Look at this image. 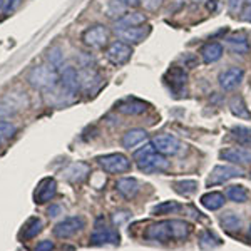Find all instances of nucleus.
<instances>
[{"label": "nucleus", "mask_w": 251, "mask_h": 251, "mask_svg": "<svg viewBox=\"0 0 251 251\" xmlns=\"http://www.w3.org/2000/svg\"><path fill=\"white\" fill-rule=\"evenodd\" d=\"M191 233V225L181 220H166L151 225L144 233L146 240L169 243L173 240H184Z\"/></svg>", "instance_id": "obj_1"}, {"label": "nucleus", "mask_w": 251, "mask_h": 251, "mask_svg": "<svg viewBox=\"0 0 251 251\" xmlns=\"http://www.w3.org/2000/svg\"><path fill=\"white\" fill-rule=\"evenodd\" d=\"M134 161L137 163V168H139L141 171L149 173V174L161 173V171L169 169V161L156 151L152 143L144 144L141 149L134 151Z\"/></svg>", "instance_id": "obj_2"}, {"label": "nucleus", "mask_w": 251, "mask_h": 251, "mask_svg": "<svg viewBox=\"0 0 251 251\" xmlns=\"http://www.w3.org/2000/svg\"><path fill=\"white\" fill-rule=\"evenodd\" d=\"M27 80H29L32 87L50 91V89L57 87L60 75L57 72V67L54 66H37L29 72Z\"/></svg>", "instance_id": "obj_3"}, {"label": "nucleus", "mask_w": 251, "mask_h": 251, "mask_svg": "<svg viewBox=\"0 0 251 251\" xmlns=\"http://www.w3.org/2000/svg\"><path fill=\"white\" fill-rule=\"evenodd\" d=\"M97 164L109 174H121L131 169V161L127 156L121 154V152H112V154H104L97 157Z\"/></svg>", "instance_id": "obj_4"}, {"label": "nucleus", "mask_w": 251, "mask_h": 251, "mask_svg": "<svg viewBox=\"0 0 251 251\" xmlns=\"http://www.w3.org/2000/svg\"><path fill=\"white\" fill-rule=\"evenodd\" d=\"M151 143L154 146L156 151L163 156H174L181 151V148H183L181 141L173 134H157L152 137Z\"/></svg>", "instance_id": "obj_5"}, {"label": "nucleus", "mask_w": 251, "mask_h": 251, "mask_svg": "<svg viewBox=\"0 0 251 251\" xmlns=\"http://www.w3.org/2000/svg\"><path fill=\"white\" fill-rule=\"evenodd\" d=\"M132 55V47L129 44L123 42V40H116L106 50V59L114 66H124Z\"/></svg>", "instance_id": "obj_6"}, {"label": "nucleus", "mask_w": 251, "mask_h": 251, "mask_svg": "<svg viewBox=\"0 0 251 251\" xmlns=\"http://www.w3.org/2000/svg\"><path fill=\"white\" fill-rule=\"evenodd\" d=\"M166 84L169 86V89L174 92V96H183L186 92V84H188V74H186L184 69L174 66L166 72L164 75Z\"/></svg>", "instance_id": "obj_7"}, {"label": "nucleus", "mask_w": 251, "mask_h": 251, "mask_svg": "<svg viewBox=\"0 0 251 251\" xmlns=\"http://www.w3.org/2000/svg\"><path fill=\"white\" fill-rule=\"evenodd\" d=\"M109 40V32L104 25H92L82 34V42L91 49H102Z\"/></svg>", "instance_id": "obj_8"}, {"label": "nucleus", "mask_w": 251, "mask_h": 251, "mask_svg": "<svg viewBox=\"0 0 251 251\" xmlns=\"http://www.w3.org/2000/svg\"><path fill=\"white\" fill-rule=\"evenodd\" d=\"M84 225H86V221H84L82 216L66 218V220L60 221L59 225H55L54 234L57 238H62V240H66V238H71V236H74V234H77L80 229L84 228Z\"/></svg>", "instance_id": "obj_9"}, {"label": "nucleus", "mask_w": 251, "mask_h": 251, "mask_svg": "<svg viewBox=\"0 0 251 251\" xmlns=\"http://www.w3.org/2000/svg\"><path fill=\"white\" fill-rule=\"evenodd\" d=\"M243 169L236 168V166H216L213 169L211 174H209V179H208V184H221V183H226V181L233 179V177H240L243 176Z\"/></svg>", "instance_id": "obj_10"}, {"label": "nucleus", "mask_w": 251, "mask_h": 251, "mask_svg": "<svg viewBox=\"0 0 251 251\" xmlns=\"http://www.w3.org/2000/svg\"><path fill=\"white\" fill-rule=\"evenodd\" d=\"M79 80H80V91L84 92H94L102 84V77H100V74L94 67H84L79 72Z\"/></svg>", "instance_id": "obj_11"}, {"label": "nucleus", "mask_w": 251, "mask_h": 251, "mask_svg": "<svg viewBox=\"0 0 251 251\" xmlns=\"http://www.w3.org/2000/svg\"><path fill=\"white\" fill-rule=\"evenodd\" d=\"M117 39L123 40L126 44H139L148 37L149 32H151V27L144 25V27H129V29H121V30H114Z\"/></svg>", "instance_id": "obj_12"}, {"label": "nucleus", "mask_w": 251, "mask_h": 251, "mask_svg": "<svg viewBox=\"0 0 251 251\" xmlns=\"http://www.w3.org/2000/svg\"><path fill=\"white\" fill-rule=\"evenodd\" d=\"M243 75H245V72H243L241 67H228L226 71L221 72L218 80H220L223 91H233L241 84Z\"/></svg>", "instance_id": "obj_13"}, {"label": "nucleus", "mask_w": 251, "mask_h": 251, "mask_svg": "<svg viewBox=\"0 0 251 251\" xmlns=\"http://www.w3.org/2000/svg\"><path fill=\"white\" fill-rule=\"evenodd\" d=\"M119 233L116 231L114 228H107L106 225L99 226L96 225V231L91 236V243L92 245H117L119 243Z\"/></svg>", "instance_id": "obj_14"}, {"label": "nucleus", "mask_w": 251, "mask_h": 251, "mask_svg": "<svg viewBox=\"0 0 251 251\" xmlns=\"http://www.w3.org/2000/svg\"><path fill=\"white\" fill-rule=\"evenodd\" d=\"M89 174H91V168L86 163H72L64 169V177H66L69 183H74V184L86 181Z\"/></svg>", "instance_id": "obj_15"}, {"label": "nucleus", "mask_w": 251, "mask_h": 251, "mask_svg": "<svg viewBox=\"0 0 251 251\" xmlns=\"http://www.w3.org/2000/svg\"><path fill=\"white\" fill-rule=\"evenodd\" d=\"M55 194H57V183L52 177H46L40 181L37 191H35V203H47V201L54 200Z\"/></svg>", "instance_id": "obj_16"}, {"label": "nucleus", "mask_w": 251, "mask_h": 251, "mask_svg": "<svg viewBox=\"0 0 251 251\" xmlns=\"http://www.w3.org/2000/svg\"><path fill=\"white\" fill-rule=\"evenodd\" d=\"M220 156L225 161H229L233 164H250L251 163V151L245 148H228L223 149Z\"/></svg>", "instance_id": "obj_17"}, {"label": "nucleus", "mask_w": 251, "mask_h": 251, "mask_svg": "<svg viewBox=\"0 0 251 251\" xmlns=\"http://www.w3.org/2000/svg\"><path fill=\"white\" fill-rule=\"evenodd\" d=\"M117 111L121 114H126V116H137V114H143L148 109V104L143 102V100L136 99V97H127V99L121 100L119 104L116 106Z\"/></svg>", "instance_id": "obj_18"}, {"label": "nucleus", "mask_w": 251, "mask_h": 251, "mask_svg": "<svg viewBox=\"0 0 251 251\" xmlns=\"http://www.w3.org/2000/svg\"><path fill=\"white\" fill-rule=\"evenodd\" d=\"M60 86L67 89L72 94H77L80 89V80H79V72L74 67H66L60 72Z\"/></svg>", "instance_id": "obj_19"}, {"label": "nucleus", "mask_w": 251, "mask_h": 251, "mask_svg": "<svg viewBox=\"0 0 251 251\" xmlns=\"http://www.w3.org/2000/svg\"><path fill=\"white\" fill-rule=\"evenodd\" d=\"M146 24V15L143 12H131V14H124L119 17L114 24V30L129 29V27H139Z\"/></svg>", "instance_id": "obj_20"}, {"label": "nucleus", "mask_w": 251, "mask_h": 251, "mask_svg": "<svg viewBox=\"0 0 251 251\" xmlns=\"http://www.w3.org/2000/svg\"><path fill=\"white\" fill-rule=\"evenodd\" d=\"M116 188L124 198L131 200V198H134L136 194L139 193L141 186H139V183H137V179H134V177H123V179H119L116 183Z\"/></svg>", "instance_id": "obj_21"}, {"label": "nucleus", "mask_w": 251, "mask_h": 251, "mask_svg": "<svg viewBox=\"0 0 251 251\" xmlns=\"http://www.w3.org/2000/svg\"><path fill=\"white\" fill-rule=\"evenodd\" d=\"M146 139H148V132L144 129H131L123 136V146L126 149H132L137 144L144 143Z\"/></svg>", "instance_id": "obj_22"}, {"label": "nucleus", "mask_w": 251, "mask_h": 251, "mask_svg": "<svg viewBox=\"0 0 251 251\" xmlns=\"http://www.w3.org/2000/svg\"><path fill=\"white\" fill-rule=\"evenodd\" d=\"M223 55V46L218 42H208L201 49V57L206 64H213L216 60H220Z\"/></svg>", "instance_id": "obj_23"}, {"label": "nucleus", "mask_w": 251, "mask_h": 251, "mask_svg": "<svg viewBox=\"0 0 251 251\" xmlns=\"http://www.w3.org/2000/svg\"><path fill=\"white\" fill-rule=\"evenodd\" d=\"M225 194H221V193H216V191H213V193H206L201 196V204L204 206L206 209H209V211H216V209H220L225 206Z\"/></svg>", "instance_id": "obj_24"}, {"label": "nucleus", "mask_w": 251, "mask_h": 251, "mask_svg": "<svg viewBox=\"0 0 251 251\" xmlns=\"http://www.w3.org/2000/svg\"><path fill=\"white\" fill-rule=\"evenodd\" d=\"M228 47L236 54H248L250 50V44L245 34H234L228 37Z\"/></svg>", "instance_id": "obj_25"}, {"label": "nucleus", "mask_w": 251, "mask_h": 251, "mask_svg": "<svg viewBox=\"0 0 251 251\" xmlns=\"http://www.w3.org/2000/svg\"><path fill=\"white\" fill-rule=\"evenodd\" d=\"M241 225H243L241 218L234 213H228L221 218V226L226 233H238L241 229Z\"/></svg>", "instance_id": "obj_26"}, {"label": "nucleus", "mask_w": 251, "mask_h": 251, "mask_svg": "<svg viewBox=\"0 0 251 251\" xmlns=\"http://www.w3.org/2000/svg\"><path fill=\"white\" fill-rule=\"evenodd\" d=\"M226 198L233 203H246L248 201V191H246L245 186L234 184L226 189Z\"/></svg>", "instance_id": "obj_27"}, {"label": "nucleus", "mask_w": 251, "mask_h": 251, "mask_svg": "<svg viewBox=\"0 0 251 251\" xmlns=\"http://www.w3.org/2000/svg\"><path fill=\"white\" fill-rule=\"evenodd\" d=\"M229 109H231V112L236 117H241V119H250L251 114L248 111V107H246L245 100H243V97H233L231 102H229Z\"/></svg>", "instance_id": "obj_28"}, {"label": "nucleus", "mask_w": 251, "mask_h": 251, "mask_svg": "<svg viewBox=\"0 0 251 251\" xmlns=\"http://www.w3.org/2000/svg\"><path fill=\"white\" fill-rule=\"evenodd\" d=\"M42 231V220H39V218H30L29 223L25 225V228H24V238L25 240H30V238H35L37 234Z\"/></svg>", "instance_id": "obj_29"}, {"label": "nucleus", "mask_w": 251, "mask_h": 251, "mask_svg": "<svg viewBox=\"0 0 251 251\" xmlns=\"http://www.w3.org/2000/svg\"><path fill=\"white\" fill-rule=\"evenodd\" d=\"M174 189H176V193L183 194V196H191V194L196 193L198 183H196L194 179L177 181V183H174Z\"/></svg>", "instance_id": "obj_30"}, {"label": "nucleus", "mask_w": 251, "mask_h": 251, "mask_svg": "<svg viewBox=\"0 0 251 251\" xmlns=\"http://www.w3.org/2000/svg\"><path fill=\"white\" fill-rule=\"evenodd\" d=\"M221 245V240L218 236H214L211 231H204L200 236V246L203 250H214Z\"/></svg>", "instance_id": "obj_31"}, {"label": "nucleus", "mask_w": 251, "mask_h": 251, "mask_svg": "<svg viewBox=\"0 0 251 251\" xmlns=\"http://www.w3.org/2000/svg\"><path fill=\"white\" fill-rule=\"evenodd\" d=\"M46 59L49 60V64L54 67H60L62 66V60H64V52L60 47H52L50 50H47Z\"/></svg>", "instance_id": "obj_32"}, {"label": "nucleus", "mask_w": 251, "mask_h": 251, "mask_svg": "<svg viewBox=\"0 0 251 251\" xmlns=\"http://www.w3.org/2000/svg\"><path fill=\"white\" fill-rule=\"evenodd\" d=\"M181 209V206L176 203V201H164V203L157 204L152 208V213L154 214H171L174 211Z\"/></svg>", "instance_id": "obj_33"}, {"label": "nucleus", "mask_w": 251, "mask_h": 251, "mask_svg": "<svg viewBox=\"0 0 251 251\" xmlns=\"http://www.w3.org/2000/svg\"><path fill=\"white\" fill-rule=\"evenodd\" d=\"M233 134L241 144H251V129L245 127V126H238L233 129Z\"/></svg>", "instance_id": "obj_34"}, {"label": "nucleus", "mask_w": 251, "mask_h": 251, "mask_svg": "<svg viewBox=\"0 0 251 251\" xmlns=\"http://www.w3.org/2000/svg\"><path fill=\"white\" fill-rule=\"evenodd\" d=\"M15 132H17V127L14 124L9 123V121H0V134L3 136V139L14 137Z\"/></svg>", "instance_id": "obj_35"}, {"label": "nucleus", "mask_w": 251, "mask_h": 251, "mask_svg": "<svg viewBox=\"0 0 251 251\" xmlns=\"http://www.w3.org/2000/svg\"><path fill=\"white\" fill-rule=\"evenodd\" d=\"M245 2H246V0H228V10H229V14H233V15L241 14Z\"/></svg>", "instance_id": "obj_36"}, {"label": "nucleus", "mask_w": 251, "mask_h": 251, "mask_svg": "<svg viewBox=\"0 0 251 251\" xmlns=\"http://www.w3.org/2000/svg\"><path fill=\"white\" fill-rule=\"evenodd\" d=\"M15 107L10 106V104H0V121L7 119V117H12L15 114Z\"/></svg>", "instance_id": "obj_37"}, {"label": "nucleus", "mask_w": 251, "mask_h": 251, "mask_svg": "<svg viewBox=\"0 0 251 251\" xmlns=\"http://www.w3.org/2000/svg\"><path fill=\"white\" fill-rule=\"evenodd\" d=\"M52 250H54V243L49 241V240H44V241L39 243L37 248H35L34 251H52Z\"/></svg>", "instance_id": "obj_38"}, {"label": "nucleus", "mask_w": 251, "mask_h": 251, "mask_svg": "<svg viewBox=\"0 0 251 251\" xmlns=\"http://www.w3.org/2000/svg\"><path fill=\"white\" fill-rule=\"evenodd\" d=\"M143 3L148 10H157V7H161L163 0H143Z\"/></svg>", "instance_id": "obj_39"}, {"label": "nucleus", "mask_w": 251, "mask_h": 251, "mask_svg": "<svg viewBox=\"0 0 251 251\" xmlns=\"http://www.w3.org/2000/svg\"><path fill=\"white\" fill-rule=\"evenodd\" d=\"M19 3H20V0H7V3L3 5V12H5V14H10V12H14L17 9Z\"/></svg>", "instance_id": "obj_40"}, {"label": "nucleus", "mask_w": 251, "mask_h": 251, "mask_svg": "<svg viewBox=\"0 0 251 251\" xmlns=\"http://www.w3.org/2000/svg\"><path fill=\"white\" fill-rule=\"evenodd\" d=\"M129 218V213L127 211H123V213H116L114 216H112V221H114V225H121V223H124L126 220Z\"/></svg>", "instance_id": "obj_41"}, {"label": "nucleus", "mask_w": 251, "mask_h": 251, "mask_svg": "<svg viewBox=\"0 0 251 251\" xmlns=\"http://www.w3.org/2000/svg\"><path fill=\"white\" fill-rule=\"evenodd\" d=\"M60 211H62V208H60V206H57V204H52L50 208H49V216L50 218H55V216H59L60 214Z\"/></svg>", "instance_id": "obj_42"}, {"label": "nucleus", "mask_w": 251, "mask_h": 251, "mask_svg": "<svg viewBox=\"0 0 251 251\" xmlns=\"http://www.w3.org/2000/svg\"><path fill=\"white\" fill-rule=\"evenodd\" d=\"M117 2H121L124 7H139L141 5V0H117Z\"/></svg>", "instance_id": "obj_43"}, {"label": "nucleus", "mask_w": 251, "mask_h": 251, "mask_svg": "<svg viewBox=\"0 0 251 251\" xmlns=\"http://www.w3.org/2000/svg\"><path fill=\"white\" fill-rule=\"evenodd\" d=\"M241 19L243 20H246V22H251V3L246 9H243V12H241Z\"/></svg>", "instance_id": "obj_44"}, {"label": "nucleus", "mask_w": 251, "mask_h": 251, "mask_svg": "<svg viewBox=\"0 0 251 251\" xmlns=\"http://www.w3.org/2000/svg\"><path fill=\"white\" fill-rule=\"evenodd\" d=\"M3 5H5V0H0V10H3Z\"/></svg>", "instance_id": "obj_45"}, {"label": "nucleus", "mask_w": 251, "mask_h": 251, "mask_svg": "<svg viewBox=\"0 0 251 251\" xmlns=\"http://www.w3.org/2000/svg\"><path fill=\"white\" fill-rule=\"evenodd\" d=\"M191 2H194V3H201V2H206V0H191Z\"/></svg>", "instance_id": "obj_46"}, {"label": "nucleus", "mask_w": 251, "mask_h": 251, "mask_svg": "<svg viewBox=\"0 0 251 251\" xmlns=\"http://www.w3.org/2000/svg\"><path fill=\"white\" fill-rule=\"evenodd\" d=\"M2 143H3V136L0 134V146H2Z\"/></svg>", "instance_id": "obj_47"}, {"label": "nucleus", "mask_w": 251, "mask_h": 251, "mask_svg": "<svg viewBox=\"0 0 251 251\" xmlns=\"http://www.w3.org/2000/svg\"><path fill=\"white\" fill-rule=\"evenodd\" d=\"M248 234H250V238H251V226H250V231H248Z\"/></svg>", "instance_id": "obj_48"}, {"label": "nucleus", "mask_w": 251, "mask_h": 251, "mask_svg": "<svg viewBox=\"0 0 251 251\" xmlns=\"http://www.w3.org/2000/svg\"><path fill=\"white\" fill-rule=\"evenodd\" d=\"M246 2H248V3H251V0H246Z\"/></svg>", "instance_id": "obj_49"}]
</instances>
